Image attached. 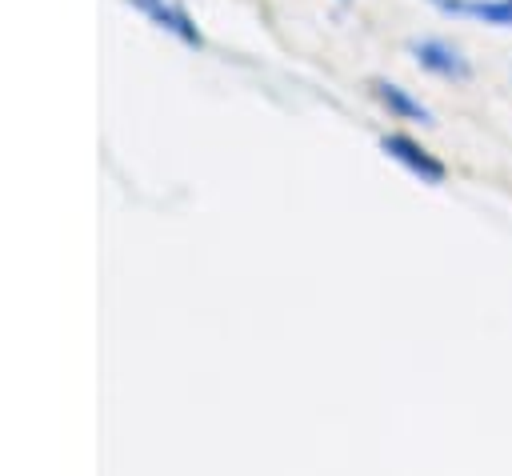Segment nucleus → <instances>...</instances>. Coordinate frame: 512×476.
<instances>
[{
  "label": "nucleus",
  "instance_id": "f257e3e1",
  "mask_svg": "<svg viewBox=\"0 0 512 476\" xmlns=\"http://www.w3.org/2000/svg\"><path fill=\"white\" fill-rule=\"evenodd\" d=\"M408 52H412L416 68L428 72V76H436V80H452V84L472 80V64H468V56H464L452 40H444V36H420V40H408Z\"/></svg>",
  "mask_w": 512,
  "mask_h": 476
},
{
  "label": "nucleus",
  "instance_id": "f03ea898",
  "mask_svg": "<svg viewBox=\"0 0 512 476\" xmlns=\"http://www.w3.org/2000/svg\"><path fill=\"white\" fill-rule=\"evenodd\" d=\"M380 148H384L388 160H396V164H400L404 172H412L420 184H444V176H448L444 160H436L420 140H412V136H404V132L380 136Z\"/></svg>",
  "mask_w": 512,
  "mask_h": 476
},
{
  "label": "nucleus",
  "instance_id": "7ed1b4c3",
  "mask_svg": "<svg viewBox=\"0 0 512 476\" xmlns=\"http://www.w3.org/2000/svg\"><path fill=\"white\" fill-rule=\"evenodd\" d=\"M136 12H144L156 28H164L168 36H176L180 44H188V48H204V32L196 28V20L180 8V4H172V0H128Z\"/></svg>",
  "mask_w": 512,
  "mask_h": 476
},
{
  "label": "nucleus",
  "instance_id": "20e7f679",
  "mask_svg": "<svg viewBox=\"0 0 512 476\" xmlns=\"http://www.w3.org/2000/svg\"><path fill=\"white\" fill-rule=\"evenodd\" d=\"M372 96L388 108V116L396 120H416V124H432V112L420 96H412L408 88H400L396 80H372Z\"/></svg>",
  "mask_w": 512,
  "mask_h": 476
},
{
  "label": "nucleus",
  "instance_id": "39448f33",
  "mask_svg": "<svg viewBox=\"0 0 512 476\" xmlns=\"http://www.w3.org/2000/svg\"><path fill=\"white\" fill-rule=\"evenodd\" d=\"M460 20H480L492 28H512V0H464Z\"/></svg>",
  "mask_w": 512,
  "mask_h": 476
},
{
  "label": "nucleus",
  "instance_id": "423d86ee",
  "mask_svg": "<svg viewBox=\"0 0 512 476\" xmlns=\"http://www.w3.org/2000/svg\"><path fill=\"white\" fill-rule=\"evenodd\" d=\"M436 12H444V16H460V8H464V0H428Z\"/></svg>",
  "mask_w": 512,
  "mask_h": 476
}]
</instances>
